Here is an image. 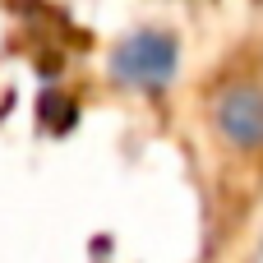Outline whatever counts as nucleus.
Wrapping results in <instances>:
<instances>
[{
    "instance_id": "f257e3e1",
    "label": "nucleus",
    "mask_w": 263,
    "mask_h": 263,
    "mask_svg": "<svg viewBox=\"0 0 263 263\" xmlns=\"http://www.w3.org/2000/svg\"><path fill=\"white\" fill-rule=\"evenodd\" d=\"M176 69H180V46H176V37L153 32V28L125 37V42L116 46V55H111V74L125 79V83H134V88H166V83L176 79Z\"/></svg>"
},
{
    "instance_id": "f03ea898",
    "label": "nucleus",
    "mask_w": 263,
    "mask_h": 263,
    "mask_svg": "<svg viewBox=\"0 0 263 263\" xmlns=\"http://www.w3.org/2000/svg\"><path fill=\"white\" fill-rule=\"evenodd\" d=\"M217 129L240 143V148H263V92L259 88H231L217 102Z\"/></svg>"
}]
</instances>
